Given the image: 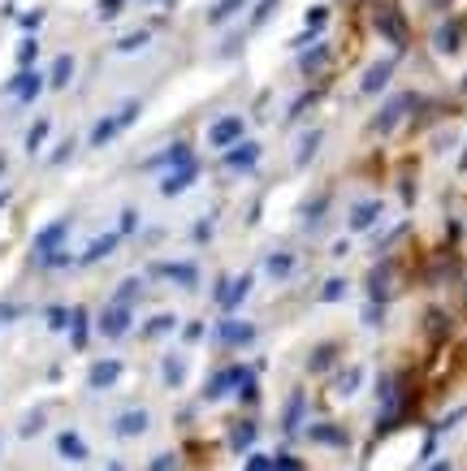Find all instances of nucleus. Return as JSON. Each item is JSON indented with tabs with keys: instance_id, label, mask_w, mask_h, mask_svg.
Listing matches in <instances>:
<instances>
[{
	"instance_id": "10",
	"label": "nucleus",
	"mask_w": 467,
	"mask_h": 471,
	"mask_svg": "<svg viewBox=\"0 0 467 471\" xmlns=\"http://www.w3.org/2000/svg\"><path fill=\"white\" fill-rule=\"evenodd\" d=\"M437 43H441V48H455V43H459V30H455V26H446Z\"/></svg>"
},
{
	"instance_id": "14",
	"label": "nucleus",
	"mask_w": 467,
	"mask_h": 471,
	"mask_svg": "<svg viewBox=\"0 0 467 471\" xmlns=\"http://www.w3.org/2000/svg\"><path fill=\"white\" fill-rule=\"evenodd\" d=\"M52 78H57V87H61V83H66V78H70V61H61V65H57V74H52Z\"/></svg>"
},
{
	"instance_id": "9",
	"label": "nucleus",
	"mask_w": 467,
	"mask_h": 471,
	"mask_svg": "<svg viewBox=\"0 0 467 471\" xmlns=\"http://www.w3.org/2000/svg\"><path fill=\"white\" fill-rule=\"evenodd\" d=\"M251 156H255V152H251V148H243V152H234V156H230V165H238V169H247V165H251Z\"/></svg>"
},
{
	"instance_id": "3",
	"label": "nucleus",
	"mask_w": 467,
	"mask_h": 471,
	"mask_svg": "<svg viewBox=\"0 0 467 471\" xmlns=\"http://www.w3.org/2000/svg\"><path fill=\"white\" fill-rule=\"evenodd\" d=\"M126 324H130V312H126V307H117V312H108V316H104V333H108V337H117Z\"/></svg>"
},
{
	"instance_id": "6",
	"label": "nucleus",
	"mask_w": 467,
	"mask_h": 471,
	"mask_svg": "<svg viewBox=\"0 0 467 471\" xmlns=\"http://www.w3.org/2000/svg\"><path fill=\"white\" fill-rule=\"evenodd\" d=\"M117 372H121L117 363H100V368H95V377H91V381H95V385H108V381H117Z\"/></svg>"
},
{
	"instance_id": "13",
	"label": "nucleus",
	"mask_w": 467,
	"mask_h": 471,
	"mask_svg": "<svg viewBox=\"0 0 467 471\" xmlns=\"http://www.w3.org/2000/svg\"><path fill=\"white\" fill-rule=\"evenodd\" d=\"M268 268H272V272H277V277H281V272H290V259H286V255H277V259H272Z\"/></svg>"
},
{
	"instance_id": "12",
	"label": "nucleus",
	"mask_w": 467,
	"mask_h": 471,
	"mask_svg": "<svg viewBox=\"0 0 467 471\" xmlns=\"http://www.w3.org/2000/svg\"><path fill=\"white\" fill-rule=\"evenodd\" d=\"M35 87H39L35 78H26V83H18V91H22V100H30V95H35Z\"/></svg>"
},
{
	"instance_id": "5",
	"label": "nucleus",
	"mask_w": 467,
	"mask_h": 471,
	"mask_svg": "<svg viewBox=\"0 0 467 471\" xmlns=\"http://www.w3.org/2000/svg\"><path fill=\"white\" fill-rule=\"evenodd\" d=\"M221 337L225 342H251V324H225Z\"/></svg>"
},
{
	"instance_id": "2",
	"label": "nucleus",
	"mask_w": 467,
	"mask_h": 471,
	"mask_svg": "<svg viewBox=\"0 0 467 471\" xmlns=\"http://www.w3.org/2000/svg\"><path fill=\"white\" fill-rule=\"evenodd\" d=\"M238 134H243V121H238V117H225V121H217V130H212L217 143H234Z\"/></svg>"
},
{
	"instance_id": "11",
	"label": "nucleus",
	"mask_w": 467,
	"mask_h": 471,
	"mask_svg": "<svg viewBox=\"0 0 467 471\" xmlns=\"http://www.w3.org/2000/svg\"><path fill=\"white\" fill-rule=\"evenodd\" d=\"M377 217V203H368V208H355V225H364V221H372Z\"/></svg>"
},
{
	"instance_id": "1",
	"label": "nucleus",
	"mask_w": 467,
	"mask_h": 471,
	"mask_svg": "<svg viewBox=\"0 0 467 471\" xmlns=\"http://www.w3.org/2000/svg\"><path fill=\"white\" fill-rule=\"evenodd\" d=\"M407 108H411V95H402V100H394V104H390V108H385L381 117H377V130H390V126H394V121H398Z\"/></svg>"
},
{
	"instance_id": "8",
	"label": "nucleus",
	"mask_w": 467,
	"mask_h": 471,
	"mask_svg": "<svg viewBox=\"0 0 467 471\" xmlns=\"http://www.w3.org/2000/svg\"><path fill=\"white\" fill-rule=\"evenodd\" d=\"M61 450H66V454H83V441H78L74 432H66V437H61Z\"/></svg>"
},
{
	"instance_id": "4",
	"label": "nucleus",
	"mask_w": 467,
	"mask_h": 471,
	"mask_svg": "<svg viewBox=\"0 0 467 471\" xmlns=\"http://www.w3.org/2000/svg\"><path fill=\"white\" fill-rule=\"evenodd\" d=\"M390 70H394L390 61H385V65H377V70L364 78V91H368V95H372V91H381V87H385V78H390Z\"/></svg>"
},
{
	"instance_id": "7",
	"label": "nucleus",
	"mask_w": 467,
	"mask_h": 471,
	"mask_svg": "<svg viewBox=\"0 0 467 471\" xmlns=\"http://www.w3.org/2000/svg\"><path fill=\"white\" fill-rule=\"evenodd\" d=\"M143 424H148V415H126L121 419V432H139Z\"/></svg>"
}]
</instances>
